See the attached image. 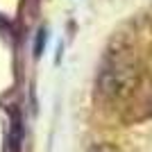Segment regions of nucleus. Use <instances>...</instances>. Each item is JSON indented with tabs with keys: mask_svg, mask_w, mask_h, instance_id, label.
Wrapping results in <instances>:
<instances>
[{
	"mask_svg": "<svg viewBox=\"0 0 152 152\" xmlns=\"http://www.w3.org/2000/svg\"><path fill=\"white\" fill-rule=\"evenodd\" d=\"M139 84V70L127 55L107 57L98 75V91L107 100H123L132 93Z\"/></svg>",
	"mask_w": 152,
	"mask_h": 152,
	"instance_id": "obj_1",
	"label": "nucleus"
},
{
	"mask_svg": "<svg viewBox=\"0 0 152 152\" xmlns=\"http://www.w3.org/2000/svg\"><path fill=\"white\" fill-rule=\"evenodd\" d=\"M91 152H118L114 145H109V143H98V145L91 148Z\"/></svg>",
	"mask_w": 152,
	"mask_h": 152,
	"instance_id": "obj_2",
	"label": "nucleus"
}]
</instances>
